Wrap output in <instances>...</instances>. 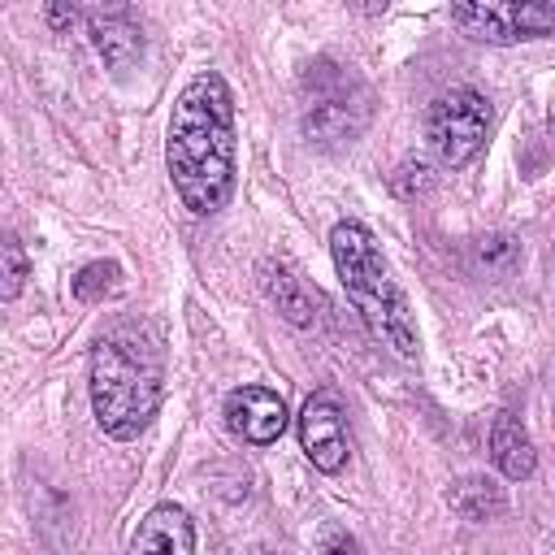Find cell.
<instances>
[{"label":"cell","mask_w":555,"mask_h":555,"mask_svg":"<svg viewBox=\"0 0 555 555\" xmlns=\"http://www.w3.org/2000/svg\"><path fill=\"white\" fill-rule=\"evenodd\" d=\"M234 95L217 69H199L173 100L165 169L195 217H212L234 195Z\"/></svg>","instance_id":"6da1fadb"},{"label":"cell","mask_w":555,"mask_h":555,"mask_svg":"<svg viewBox=\"0 0 555 555\" xmlns=\"http://www.w3.org/2000/svg\"><path fill=\"white\" fill-rule=\"evenodd\" d=\"M330 256H334V269H338V282H343L351 308L364 317L373 338H382L399 360H416L421 338H416L408 299L386 269L377 238L360 221H338L330 230Z\"/></svg>","instance_id":"7a4b0ae2"},{"label":"cell","mask_w":555,"mask_h":555,"mask_svg":"<svg viewBox=\"0 0 555 555\" xmlns=\"http://www.w3.org/2000/svg\"><path fill=\"white\" fill-rule=\"evenodd\" d=\"M91 412L95 425L108 438H139L147 421L160 408V364L156 356L130 338V334H108L91 347Z\"/></svg>","instance_id":"3957f363"},{"label":"cell","mask_w":555,"mask_h":555,"mask_svg":"<svg viewBox=\"0 0 555 555\" xmlns=\"http://www.w3.org/2000/svg\"><path fill=\"white\" fill-rule=\"evenodd\" d=\"M451 22L473 43L512 48L555 30V0H451Z\"/></svg>","instance_id":"277c9868"},{"label":"cell","mask_w":555,"mask_h":555,"mask_svg":"<svg viewBox=\"0 0 555 555\" xmlns=\"http://www.w3.org/2000/svg\"><path fill=\"white\" fill-rule=\"evenodd\" d=\"M490 130V100L477 87H451L425 108V139L447 169H464Z\"/></svg>","instance_id":"5b68a950"},{"label":"cell","mask_w":555,"mask_h":555,"mask_svg":"<svg viewBox=\"0 0 555 555\" xmlns=\"http://www.w3.org/2000/svg\"><path fill=\"white\" fill-rule=\"evenodd\" d=\"M299 447L312 460V468L321 473H338L351 455V438H347V416L334 390H312L304 412H299Z\"/></svg>","instance_id":"8992f818"},{"label":"cell","mask_w":555,"mask_h":555,"mask_svg":"<svg viewBox=\"0 0 555 555\" xmlns=\"http://www.w3.org/2000/svg\"><path fill=\"white\" fill-rule=\"evenodd\" d=\"M225 425L234 438H243L251 447H269L286 434L291 412H286L282 395L269 386H234L225 395Z\"/></svg>","instance_id":"52a82bcc"},{"label":"cell","mask_w":555,"mask_h":555,"mask_svg":"<svg viewBox=\"0 0 555 555\" xmlns=\"http://www.w3.org/2000/svg\"><path fill=\"white\" fill-rule=\"evenodd\" d=\"M130 551L191 555V551H195V525H191L186 507H178V503H156V507L139 520V529H134V538H130Z\"/></svg>","instance_id":"ba28073f"},{"label":"cell","mask_w":555,"mask_h":555,"mask_svg":"<svg viewBox=\"0 0 555 555\" xmlns=\"http://www.w3.org/2000/svg\"><path fill=\"white\" fill-rule=\"evenodd\" d=\"M490 455H494V464H499V473L507 481H525L538 468V451H533L525 425L512 412H499L494 416V425H490Z\"/></svg>","instance_id":"9c48e42d"},{"label":"cell","mask_w":555,"mask_h":555,"mask_svg":"<svg viewBox=\"0 0 555 555\" xmlns=\"http://www.w3.org/2000/svg\"><path fill=\"white\" fill-rule=\"evenodd\" d=\"M260 286H264V295L278 304V312H282L286 321H295V325H312V317H317V312H312L317 291H308L299 273H291L282 260H278V264L264 260V264H260Z\"/></svg>","instance_id":"30bf717a"},{"label":"cell","mask_w":555,"mask_h":555,"mask_svg":"<svg viewBox=\"0 0 555 555\" xmlns=\"http://www.w3.org/2000/svg\"><path fill=\"white\" fill-rule=\"evenodd\" d=\"M91 39L100 48V56L113 65V69H130L139 56H143V35L139 26L126 17V13H100L91 22Z\"/></svg>","instance_id":"8fae6325"},{"label":"cell","mask_w":555,"mask_h":555,"mask_svg":"<svg viewBox=\"0 0 555 555\" xmlns=\"http://www.w3.org/2000/svg\"><path fill=\"white\" fill-rule=\"evenodd\" d=\"M447 503L464 516V520H494L499 512H503V494H499V486L494 481H486V477H464L451 494H447Z\"/></svg>","instance_id":"7c38bea8"},{"label":"cell","mask_w":555,"mask_h":555,"mask_svg":"<svg viewBox=\"0 0 555 555\" xmlns=\"http://www.w3.org/2000/svg\"><path fill=\"white\" fill-rule=\"evenodd\" d=\"M113 286H117V264H113V260H91V264L78 269V278H74V295H78L82 304L104 299Z\"/></svg>","instance_id":"4fadbf2b"},{"label":"cell","mask_w":555,"mask_h":555,"mask_svg":"<svg viewBox=\"0 0 555 555\" xmlns=\"http://www.w3.org/2000/svg\"><path fill=\"white\" fill-rule=\"evenodd\" d=\"M0 260H4V299H17V291L26 282V251L13 234L0 243Z\"/></svg>","instance_id":"5bb4252c"},{"label":"cell","mask_w":555,"mask_h":555,"mask_svg":"<svg viewBox=\"0 0 555 555\" xmlns=\"http://www.w3.org/2000/svg\"><path fill=\"white\" fill-rule=\"evenodd\" d=\"M69 22H74V0H48V26L65 30Z\"/></svg>","instance_id":"9a60e30c"},{"label":"cell","mask_w":555,"mask_h":555,"mask_svg":"<svg viewBox=\"0 0 555 555\" xmlns=\"http://www.w3.org/2000/svg\"><path fill=\"white\" fill-rule=\"evenodd\" d=\"M386 4H390V0H347V9H356V13H364V17H377Z\"/></svg>","instance_id":"2e32d148"}]
</instances>
